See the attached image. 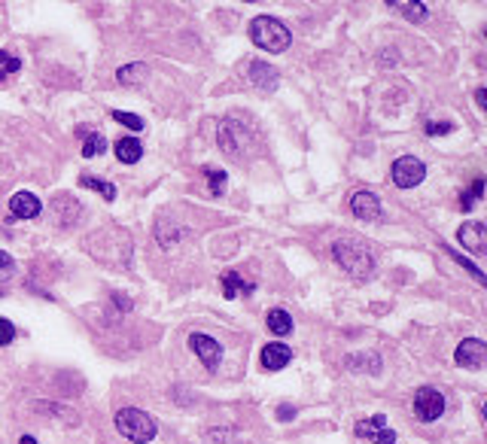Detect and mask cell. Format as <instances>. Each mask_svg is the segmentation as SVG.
<instances>
[{
  "label": "cell",
  "instance_id": "cell-26",
  "mask_svg": "<svg viewBox=\"0 0 487 444\" xmlns=\"http://www.w3.org/2000/svg\"><path fill=\"white\" fill-rule=\"evenodd\" d=\"M205 177H207V183H210V192H213V195H220V192L225 189V183H229L225 170H217V167H205Z\"/></svg>",
  "mask_w": 487,
  "mask_h": 444
},
{
  "label": "cell",
  "instance_id": "cell-13",
  "mask_svg": "<svg viewBox=\"0 0 487 444\" xmlns=\"http://www.w3.org/2000/svg\"><path fill=\"white\" fill-rule=\"evenodd\" d=\"M220 146L229 155H237L244 150V128L237 125L235 119H225L222 125H220Z\"/></svg>",
  "mask_w": 487,
  "mask_h": 444
},
{
  "label": "cell",
  "instance_id": "cell-16",
  "mask_svg": "<svg viewBox=\"0 0 487 444\" xmlns=\"http://www.w3.org/2000/svg\"><path fill=\"white\" fill-rule=\"evenodd\" d=\"M113 150H116V158L122 165H134V162H140V155H143V143L138 138H119Z\"/></svg>",
  "mask_w": 487,
  "mask_h": 444
},
{
  "label": "cell",
  "instance_id": "cell-23",
  "mask_svg": "<svg viewBox=\"0 0 487 444\" xmlns=\"http://www.w3.org/2000/svg\"><path fill=\"white\" fill-rule=\"evenodd\" d=\"M350 368H369L371 374L381 371V359L375 356V353H357L354 359H350Z\"/></svg>",
  "mask_w": 487,
  "mask_h": 444
},
{
  "label": "cell",
  "instance_id": "cell-18",
  "mask_svg": "<svg viewBox=\"0 0 487 444\" xmlns=\"http://www.w3.org/2000/svg\"><path fill=\"white\" fill-rule=\"evenodd\" d=\"M390 9L402 13L409 21H424V19H426V4H421V0H414V4H405V0H393Z\"/></svg>",
  "mask_w": 487,
  "mask_h": 444
},
{
  "label": "cell",
  "instance_id": "cell-7",
  "mask_svg": "<svg viewBox=\"0 0 487 444\" xmlns=\"http://www.w3.org/2000/svg\"><path fill=\"white\" fill-rule=\"evenodd\" d=\"M354 432L359 438L371 441V444H396V432L387 426V417H384V414H375L369 420H357Z\"/></svg>",
  "mask_w": 487,
  "mask_h": 444
},
{
  "label": "cell",
  "instance_id": "cell-22",
  "mask_svg": "<svg viewBox=\"0 0 487 444\" xmlns=\"http://www.w3.org/2000/svg\"><path fill=\"white\" fill-rule=\"evenodd\" d=\"M146 76V64H140V61H134V64H128V67H122V71L116 73V79L122 86H134V83H140V79Z\"/></svg>",
  "mask_w": 487,
  "mask_h": 444
},
{
  "label": "cell",
  "instance_id": "cell-24",
  "mask_svg": "<svg viewBox=\"0 0 487 444\" xmlns=\"http://www.w3.org/2000/svg\"><path fill=\"white\" fill-rule=\"evenodd\" d=\"M19 71H21V61L16 58V55L0 52V83H4V79H9V76H16Z\"/></svg>",
  "mask_w": 487,
  "mask_h": 444
},
{
  "label": "cell",
  "instance_id": "cell-21",
  "mask_svg": "<svg viewBox=\"0 0 487 444\" xmlns=\"http://www.w3.org/2000/svg\"><path fill=\"white\" fill-rule=\"evenodd\" d=\"M86 134V131H83ZM107 153V138L104 134H86V143H83V155L86 158H95V155H104Z\"/></svg>",
  "mask_w": 487,
  "mask_h": 444
},
{
  "label": "cell",
  "instance_id": "cell-15",
  "mask_svg": "<svg viewBox=\"0 0 487 444\" xmlns=\"http://www.w3.org/2000/svg\"><path fill=\"white\" fill-rule=\"evenodd\" d=\"M220 286H222V299H237V295H250L253 292V286H250V283H247L241 274H235V271H225V274L220 277Z\"/></svg>",
  "mask_w": 487,
  "mask_h": 444
},
{
  "label": "cell",
  "instance_id": "cell-17",
  "mask_svg": "<svg viewBox=\"0 0 487 444\" xmlns=\"http://www.w3.org/2000/svg\"><path fill=\"white\" fill-rule=\"evenodd\" d=\"M265 323H268V332H271V335H277V338L292 335V316L283 311V307H275V311H268Z\"/></svg>",
  "mask_w": 487,
  "mask_h": 444
},
{
  "label": "cell",
  "instance_id": "cell-20",
  "mask_svg": "<svg viewBox=\"0 0 487 444\" xmlns=\"http://www.w3.org/2000/svg\"><path fill=\"white\" fill-rule=\"evenodd\" d=\"M79 186L101 192V195H104L107 201H116V189H113V183H107V180H98V177H88V174H83V177H79Z\"/></svg>",
  "mask_w": 487,
  "mask_h": 444
},
{
  "label": "cell",
  "instance_id": "cell-6",
  "mask_svg": "<svg viewBox=\"0 0 487 444\" xmlns=\"http://www.w3.org/2000/svg\"><path fill=\"white\" fill-rule=\"evenodd\" d=\"M189 347L192 353L201 359V366H205L207 371H217L220 362H222V347L220 341H213L210 335H201V332H192L189 335Z\"/></svg>",
  "mask_w": 487,
  "mask_h": 444
},
{
  "label": "cell",
  "instance_id": "cell-31",
  "mask_svg": "<svg viewBox=\"0 0 487 444\" xmlns=\"http://www.w3.org/2000/svg\"><path fill=\"white\" fill-rule=\"evenodd\" d=\"M113 304H119V311H131V299H125L119 292H113Z\"/></svg>",
  "mask_w": 487,
  "mask_h": 444
},
{
  "label": "cell",
  "instance_id": "cell-34",
  "mask_svg": "<svg viewBox=\"0 0 487 444\" xmlns=\"http://www.w3.org/2000/svg\"><path fill=\"white\" fill-rule=\"evenodd\" d=\"M19 444H37V438H34V435H21Z\"/></svg>",
  "mask_w": 487,
  "mask_h": 444
},
{
  "label": "cell",
  "instance_id": "cell-5",
  "mask_svg": "<svg viewBox=\"0 0 487 444\" xmlns=\"http://www.w3.org/2000/svg\"><path fill=\"white\" fill-rule=\"evenodd\" d=\"M390 177H393V186L414 189V186H421L426 180V165L417 155H402V158H396V162H393Z\"/></svg>",
  "mask_w": 487,
  "mask_h": 444
},
{
  "label": "cell",
  "instance_id": "cell-8",
  "mask_svg": "<svg viewBox=\"0 0 487 444\" xmlns=\"http://www.w3.org/2000/svg\"><path fill=\"white\" fill-rule=\"evenodd\" d=\"M454 362H457L460 368H469V371L484 368V362H487V347H484V341H478V338H466V341H463V344L457 347Z\"/></svg>",
  "mask_w": 487,
  "mask_h": 444
},
{
  "label": "cell",
  "instance_id": "cell-33",
  "mask_svg": "<svg viewBox=\"0 0 487 444\" xmlns=\"http://www.w3.org/2000/svg\"><path fill=\"white\" fill-rule=\"evenodd\" d=\"M475 100H478V107L484 110V104H487V92H484V88H478V95H475Z\"/></svg>",
  "mask_w": 487,
  "mask_h": 444
},
{
  "label": "cell",
  "instance_id": "cell-4",
  "mask_svg": "<svg viewBox=\"0 0 487 444\" xmlns=\"http://www.w3.org/2000/svg\"><path fill=\"white\" fill-rule=\"evenodd\" d=\"M411 411L421 423H436V420L445 414V396H441L436 386H421V390L414 393Z\"/></svg>",
  "mask_w": 487,
  "mask_h": 444
},
{
  "label": "cell",
  "instance_id": "cell-1",
  "mask_svg": "<svg viewBox=\"0 0 487 444\" xmlns=\"http://www.w3.org/2000/svg\"><path fill=\"white\" fill-rule=\"evenodd\" d=\"M332 259L342 265L354 280H366L375 271V253L369 244L357 241V237H342L332 244Z\"/></svg>",
  "mask_w": 487,
  "mask_h": 444
},
{
  "label": "cell",
  "instance_id": "cell-12",
  "mask_svg": "<svg viewBox=\"0 0 487 444\" xmlns=\"http://www.w3.org/2000/svg\"><path fill=\"white\" fill-rule=\"evenodd\" d=\"M9 210H13L16 220H34V216H40L43 204L37 195H31V192H16V195L9 198Z\"/></svg>",
  "mask_w": 487,
  "mask_h": 444
},
{
  "label": "cell",
  "instance_id": "cell-19",
  "mask_svg": "<svg viewBox=\"0 0 487 444\" xmlns=\"http://www.w3.org/2000/svg\"><path fill=\"white\" fill-rule=\"evenodd\" d=\"M481 198H484V180H481V177H475V180H472V186L460 195V210H463V213H469V210H472Z\"/></svg>",
  "mask_w": 487,
  "mask_h": 444
},
{
  "label": "cell",
  "instance_id": "cell-27",
  "mask_svg": "<svg viewBox=\"0 0 487 444\" xmlns=\"http://www.w3.org/2000/svg\"><path fill=\"white\" fill-rule=\"evenodd\" d=\"M448 256H451V259H454V262H460V265H463V268H466V271H469V274H472L475 280H478V283H484V274H481V268H478V265H472V262H469L466 256H463V253H454V249H448Z\"/></svg>",
  "mask_w": 487,
  "mask_h": 444
},
{
  "label": "cell",
  "instance_id": "cell-2",
  "mask_svg": "<svg viewBox=\"0 0 487 444\" xmlns=\"http://www.w3.org/2000/svg\"><path fill=\"white\" fill-rule=\"evenodd\" d=\"M250 40L265 52H287L292 43V33L275 16H256L250 21Z\"/></svg>",
  "mask_w": 487,
  "mask_h": 444
},
{
  "label": "cell",
  "instance_id": "cell-9",
  "mask_svg": "<svg viewBox=\"0 0 487 444\" xmlns=\"http://www.w3.org/2000/svg\"><path fill=\"white\" fill-rule=\"evenodd\" d=\"M350 210H354V216L362 220V222L381 220V201H378L375 192H366V189L354 192V198H350Z\"/></svg>",
  "mask_w": 487,
  "mask_h": 444
},
{
  "label": "cell",
  "instance_id": "cell-3",
  "mask_svg": "<svg viewBox=\"0 0 487 444\" xmlns=\"http://www.w3.org/2000/svg\"><path fill=\"white\" fill-rule=\"evenodd\" d=\"M113 423H116V429H119L122 438H128L134 444L153 441L155 432H158L155 429V420L146 414V411H140V408H119L116 417H113Z\"/></svg>",
  "mask_w": 487,
  "mask_h": 444
},
{
  "label": "cell",
  "instance_id": "cell-30",
  "mask_svg": "<svg viewBox=\"0 0 487 444\" xmlns=\"http://www.w3.org/2000/svg\"><path fill=\"white\" fill-rule=\"evenodd\" d=\"M0 271H4V274H9V271H13V256L4 253V249H0Z\"/></svg>",
  "mask_w": 487,
  "mask_h": 444
},
{
  "label": "cell",
  "instance_id": "cell-28",
  "mask_svg": "<svg viewBox=\"0 0 487 444\" xmlns=\"http://www.w3.org/2000/svg\"><path fill=\"white\" fill-rule=\"evenodd\" d=\"M13 338H16V326L9 323V320H4V316H0V347L13 344Z\"/></svg>",
  "mask_w": 487,
  "mask_h": 444
},
{
  "label": "cell",
  "instance_id": "cell-29",
  "mask_svg": "<svg viewBox=\"0 0 487 444\" xmlns=\"http://www.w3.org/2000/svg\"><path fill=\"white\" fill-rule=\"evenodd\" d=\"M454 131V125L451 122H426V134L429 138H439V134H451Z\"/></svg>",
  "mask_w": 487,
  "mask_h": 444
},
{
  "label": "cell",
  "instance_id": "cell-14",
  "mask_svg": "<svg viewBox=\"0 0 487 444\" xmlns=\"http://www.w3.org/2000/svg\"><path fill=\"white\" fill-rule=\"evenodd\" d=\"M292 362V350L287 347V344H265V350H262V368H268V371H280V368H287Z\"/></svg>",
  "mask_w": 487,
  "mask_h": 444
},
{
  "label": "cell",
  "instance_id": "cell-32",
  "mask_svg": "<svg viewBox=\"0 0 487 444\" xmlns=\"http://www.w3.org/2000/svg\"><path fill=\"white\" fill-rule=\"evenodd\" d=\"M292 417H296V408H289V405L277 408V420H292Z\"/></svg>",
  "mask_w": 487,
  "mask_h": 444
},
{
  "label": "cell",
  "instance_id": "cell-10",
  "mask_svg": "<svg viewBox=\"0 0 487 444\" xmlns=\"http://www.w3.org/2000/svg\"><path fill=\"white\" fill-rule=\"evenodd\" d=\"M247 79H250L256 88H262V92H275V88L280 86V73L265 61H250V67H247Z\"/></svg>",
  "mask_w": 487,
  "mask_h": 444
},
{
  "label": "cell",
  "instance_id": "cell-25",
  "mask_svg": "<svg viewBox=\"0 0 487 444\" xmlns=\"http://www.w3.org/2000/svg\"><path fill=\"white\" fill-rule=\"evenodd\" d=\"M113 119H116L122 128H128V131H143V119L140 116H134V113H125V110H113Z\"/></svg>",
  "mask_w": 487,
  "mask_h": 444
},
{
  "label": "cell",
  "instance_id": "cell-11",
  "mask_svg": "<svg viewBox=\"0 0 487 444\" xmlns=\"http://www.w3.org/2000/svg\"><path fill=\"white\" fill-rule=\"evenodd\" d=\"M457 241L463 244V249H469V253H484V247H487V229H484L481 222H466V225H460Z\"/></svg>",
  "mask_w": 487,
  "mask_h": 444
}]
</instances>
